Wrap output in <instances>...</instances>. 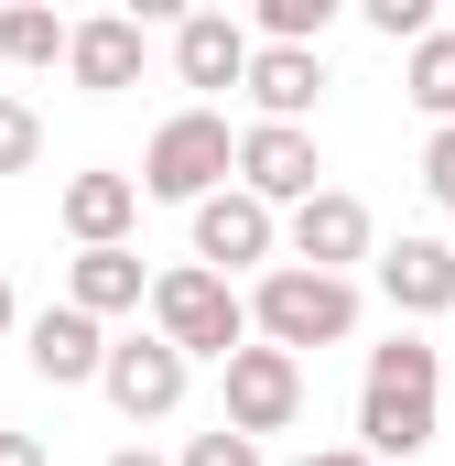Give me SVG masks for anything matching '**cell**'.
<instances>
[{
  "label": "cell",
  "instance_id": "24",
  "mask_svg": "<svg viewBox=\"0 0 455 466\" xmlns=\"http://www.w3.org/2000/svg\"><path fill=\"white\" fill-rule=\"evenodd\" d=\"M0 466H55V456H44V434H0Z\"/></svg>",
  "mask_w": 455,
  "mask_h": 466
},
{
  "label": "cell",
  "instance_id": "20",
  "mask_svg": "<svg viewBox=\"0 0 455 466\" xmlns=\"http://www.w3.org/2000/svg\"><path fill=\"white\" fill-rule=\"evenodd\" d=\"M33 163H44V119H33V98L0 87V174H33Z\"/></svg>",
  "mask_w": 455,
  "mask_h": 466
},
{
  "label": "cell",
  "instance_id": "21",
  "mask_svg": "<svg viewBox=\"0 0 455 466\" xmlns=\"http://www.w3.org/2000/svg\"><path fill=\"white\" fill-rule=\"evenodd\" d=\"M369 33L379 44H423L434 33V0H369Z\"/></svg>",
  "mask_w": 455,
  "mask_h": 466
},
{
  "label": "cell",
  "instance_id": "9",
  "mask_svg": "<svg viewBox=\"0 0 455 466\" xmlns=\"http://www.w3.org/2000/svg\"><path fill=\"white\" fill-rule=\"evenodd\" d=\"M369 238H379V228H369V207H358V196H337V185H315V196L282 218L293 271H337V282H347V260H369Z\"/></svg>",
  "mask_w": 455,
  "mask_h": 466
},
{
  "label": "cell",
  "instance_id": "1",
  "mask_svg": "<svg viewBox=\"0 0 455 466\" xmlns=\"http://www.w3.org/2000/svg\"><path fill=\"white\" fill-rule=\"evenodd\" d=\"M434 390H445V348H423V337L369 348V380H358V456L369 466H412L434 445Z\"/></svg>",
  "mask_w": 455,
  "mask_h": 466
},
{
  "label": "cell",
  "instance_id": "10",
  "mask_svg": "<svg viewBox=\"0 0 455 466\" xmlns=\"http://www.w3.org/2000/svg\"><path fill=\"white\" fill-rule=\"evenodd\" d=\"M66 76H76L87 98H119V87L141 76V22H130V11H98V22H66Z\"/></svg>",
  "mask_w": 455,
  "mask_h": 466
},
{
  "label": "cell",
  "instance_id": "14",
  "mask_svg": "<svg viewBox=\"0 0 455 466\" xmlns=\"http://www.w3.org/2000/svg\"><path fill=\"white\" fill-rule=\"evenodd\" d=\"M379 293H390V315H445L455 304V249L445 238H401V249H379Z\"/></svg>",
  "mask_w": 455,
  "mask_h": 466
},
{
  "label": "cell",
  "instance_id": "6",
  "mask_svg": "<svg viewBox=\"0 0 455 466\" xmlns=\"http://www.w3.org/2000/svg\"><path fill=\"white\" fill-rule=\"evenodd\" d=\"M185 358L163 348V337H109V358H98V390H109V412L119 423H163L174 401H185Z\"/></svg>",
  "mask_w": 455,
  "mask_h": 466
},
{
  "label": "cell",
  "instance_id": "11",
  "mask_svg": "<svg viewBox=\"0 0 455 466\" xmlns=\"http://www.w3.org/2000/svg\"><path fill=\"white\" fill-rule=\"evenodd\" d=\"M22 358H33V380L76 390V380H98V358H109V326H87L76 304H44V315L22 326Z\"/></svg>",
  "mask_w": 455,
  "mask_h": 466
},
{
  "label": "cell",
  "instance_id": "18",
  "mask_svg": "<svg viewBox=\"0 0 455 466\" xmlns=\"http://www.w3.org/2000/svg\"><path fill=\"white\" fill-rule=\"evenodd\" d=\"M326 22H337V0H260V33H249V44H304V55H315Z\"/></svg>",
  "mask_w": 455,
  "mask_h": 466
},
{
  "label": "cell",
  "instance_id": "3",
  "mask_svg": "<svg viewBox=\"0 0 455 466\" xmlns=\"http://www.w3.org/2000/svg\"><path fill=\"white\" fill-rule=\"evenodd\" d=\"M141 304H152V337L185 358V369H196V358H217V369H228V358L249 348V304H238V282L196 271V260H185V271H152Z\"/></svg>",
  "mask_w": 455,
  "mask_h": 466
},
{
  "label": "cell",
  "instance_id": "26",
  "mask_svg": "<svg viewBox=\"0 0 455 466\" xmlns=\"http://www.w3.org/2000/svg\"><path fill=\"white\" fill-rule=\"evenodd\" d=\"M293 466H369V456H358V445H347V456H293Z\"/></svg>",
  "mask_w": 455,
  "mask_h": 466
},
{
  "label": "cell",
  "instance_id": "17",
  "mask_svg": "<svg viewBox=\"0 0 455 466\" xmlns=\"http://www.w3.org/2000/svg\"><path fill=\"white\" fill-rule=\"evenodd\" d=\"M401 98L434 119V130H455V33H445V22L412 44V66H401Z\"/></svg>",
  "mask_w": 455,
  "mask_h": 466
},
{
  "label": "cell",
  "instance_id": "7",
  "mask_svg": "<svg viewBox=\"0 0 455 466\" xmlns=\"http://www.w3.org/2000/svg\"><path fill=\"white\" fill-rule=\"evenodd\" d=\"M282 249V218L260 207V196H238V185H217L207 207H196V271H217V282H238V271H260Z\"/></svg>",
  "mask_w": 455,
  "mask_h": 466
},
{
  "label": "cell",
  "instance_id": "15",
  "mask_svg": "<svg viewBox=\"0 0 455 466\" xmlns=\"http://www.w3.org/2000/svg\"><path fill=\"white\" fill-rule=\"evenodd\" d=\"M141 293H152L141 249H76V260H66V304H76L87 326H109V315H141Z\"/></svg>",
  "mask_w": 455,
  "mask_h": 466
},
{
  "label": "cell",
  "instance_id": "22",
  "mask_svg": "<svg viewBox=\"0 0 455 466\" xmlns=\"http://www.w3.org/2000/svg\"><path fill=\"white\" fill-rule=\"evenodd\" d=\"M174 466H260V445H249V434H228V423H217V434H196V445H185Z\"/></svg>",
  "mask_w": 455,
  "mask_h": 466
},
{
  "label": "cell",
  "instance_id": "12",
  "mask_svg": "<svg viewBox=\"0 0 455 466\" xmlns=\"http://www.w3.org/2000/svg\"><path fill=\"white\" fill-rule=\"evenodd\" d=\"M260 119H282V130H304V109L326 98V55H304V44H249V76H238Z\"/></svg>",
  "mask_w": 455,
  "mask_h": 466
},
{
  "label": "cell",
  "instance_id": "16",
  "mask_svg": "<svg viewBox=\"0 0 455 466\" xmlns=\"http://www.w3.org/2000/svg\"><path fill=\"white\" fill-rule=\"evenodd\" d=\"M174 76H185V87H238V76H249V22L185 11V22H174Z\"/></svg>",
  "mask_w": 455,
  "mask_h": 466
},
{
  "label": "cell",
  "instance_id": "2",
  "mask_svg": "<svg viewBox=\"0 0 455 466\" xmlns=\"http://www.w3.org/2000/svg\"><path fill=\"white\" fill-rule=\"evenodd\" d=\"M249 304V348H347L358 337V282H337V271H293V260H271L260 271V293H238Z\"/></svg>",
  "mask_w": 455,
  "mask_h": 466
},
{
  "label": "cell",
  "instance_id": "25",
  "mask_svg": "<svg viewBox=\"0 0 455 466\" xmlns=\"http://www.w3.org/2000/svg\"><path fill=\"white\" fill-rule=\"evenodd\" d=\"M109 466H163V456H152V445H119V456H109Z\"/></svg>",
  "mask_w": 455,
  "mask_h": 466
},
{
  "label": "cell",
  "instance_id": "23",
  "mask_svg": "<svg viewBox=\"0 0 455 466\" xmlns=\"http://www.w3.org/2000/svg\"><path fill=\"white\" fill-rule=\"evenodd\" d=\"M423 185H434V207H455V130L423 141Z\"/></svg>",
  "mask_w": 455,
  "mask_h": 466
},
{
  "label": "cell",
  "instance_id": "13",
  "mask_svg": "<svg viewBox=\"0 0 455 466\" xmlns=\"http://www.w3.org/2000/svg\"><path fill=\"white\" fill-rule=\"evenodd\" d=\"M55 218L76 249H130V218H141V185L130 174H76L66 196H55Z\"/></svg>",
  "mask_w": 455,
  "mask_h": 466
},
{
  "label": "cell",
  "instance_id": "4",
  "mask_svg": "<svg viewBox=\"0 0 455 466\" xmlns=\"http://www.w3.org/2000/svg\"><path fill=\"white\" fill-rule=\"evenodd\" d=\"M228 152H238V130H228L217 109H174L163 130H152V152H141V196H163V207H207L228 185Z\"/></svg>",
  "mask_w": 455,
  "mask_h": 466
},
{
  "label": "cell",
  "instance_id": "5",
  "mask_svg": "<svg viewBox=\"0 0 455 466\" xmlns=\"http://www.w3.org/2000/svg\"><path fill=\"white\" fill-rule=\"evenodd\" d=\"M228 174H238V196H260L271 218H282V207H304V196L326 185L315 130H282V119H249V130H238V152H228Z\"/></svg>",
  "mask_w": 455,
  "mask_h": 466
},
{
  "label": "cell",
  "instance_id": "19",
  "mask_svg": "<svg viewBox=\"0 0 455 466\" xmlns=\"http://www.w3.org/2000/svg\"><path fill=\"white\" fill-rule=\"evenodd\" d=\"M0 55L11 66H66V22L55 11H0Z\"/></svg>",
  "mask_w": 455,
  "mask_h": 466
},
{
  "label": "cell",
  "instance_id": "27",
  "mask_svg": "<svg viewBox=\"0 0 455 466\" xmlns=\"http://www.w3.org/2000/svg\"><path fill=\"white\" fill-rule=\"evenodd\" d=\"M11 326H22V304H11V282H0V337H11Z\"/></svg>",
  "mask_w": 455,
  "mask_h": 466
},
{
  "label": "cell",
  "instance_id": "8",
  "mask_svg": "<svg viewBox=\"0 0 455 466\" xmlns=\"http://www.w3.org/2000/svg\"><path fill=\"white\" fill-rule=\"evenodd\" d=\"M304 412V358H282V348H238L228 358V434H282Z\"/></svg>",
  "mask_w": 455,
  "mask_h": 466
}]
</instances>
